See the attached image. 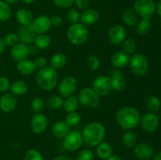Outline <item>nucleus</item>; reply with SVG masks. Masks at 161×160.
Segmentation results:
<instances>
[{"instance_id":"obj_30","label":"nucleus","mask_w":161,"mask_h":160,"mask_svg":"<svg viewBox=\"0 0 161 160\" xmlns=\"http://www.w3.org/2000/svg\"><path fill=\"white\" fill-rule=\"evenodd\" d=\"M79 102L78 98L76 96H70V97H67L65 100H64V104H63V108L64 109L69 112H72V111H75L79 107Z\"/></svg>"},{"instance_id":"obj_48","label":"nucleus","mask_w":161,"mask_h":160,"mask_svg":"<svg viewBox=\"0 0 161 160\" xmlns=\"http://www.w3.org/2000/svg\"><path fill=\"white\" fill-rule=\"evenodd\" d=\"M50 23L51 25L53 27H59L60 25H61L62 24V17L59 15H53L51 17H50Z\"/></svg>"},{"instance_id":"obj_31","label":"nucleus","mask_w":161,"mask_h":160,"mask_svg":"<svg viewBox=\"0 0 161 160\" xmlns=\"http://www.w3.org/2000/svg\"><path fill=\"white\" fill-rule=\"evenodd\" d=\"M51 42L50 36L46 34H41L36 35L34 41V44L39 50H46L48 48Z\"/></svg>"},{"instance_id":"obj_47","label":"nucleus","mask_w":161,"mask_h":160,"mask_svg":"<svg viewBox=\"0 0 161 160\" xmlns=\"http://www.w3.org/2000/svg\"><path fill=\"white\" fill-rule=\"evenodd\" d=\"M34 64L36 65V68L41 69L42 67H45L47 64V60L45 56H39L36 58L34 61Z\"/></svg>"},{"instance_id":"obj_32","label":"nucleus","mask_w":161,"mask_h":160,"mask_svg":"<svg viewBox=\"0 0 161 160\" xmlns=\"http://www.w3.org/2000/svg\"><path fill=\"white\" fill-rule=\"evenodd\" d=\"M136 142L137 137L134 132L130 131V130H127L123 134L122 143L127 148H130V147H134L136 144Z\"/></svg>"},{"instance_id":"obj_1","label":"nucleus","mask_w":161,"mask_h":160,"mask_svg":"<svg viewBox=\"0 0 161 160\" xmlns=\"http://www.w3.org/2000/svg\"><path fill=\"white\" fill-rule=\"evenodd\" d=\"M140 119L139 112L133 107H124L116 111V122L124 130H130L135 129L139 124Z\"/></svg>"},{"instance_id":"obj_49","label":"nucleus","mask_w":161,"mask_h":160,"mask_svg":"<svg viewBox=\"0 0 161 160\" xmlns=\"http://www.w3.org/2000/svg\"><path fill=\"white\" fill-rule=\"evenodd\" d=\"M28 50H29L30 54L34 55V54H36V53H37L38 50H39V49H38V47L36 46L35 44L33 45V43H32V44H30V45H28Z\"/></svg>"},{"instance_id":"obj_11","label":"nucleus","mask_w":161,"mask_h":160,"mask_svg":"<svg viewBox=\"0 0 161 160\" xmlns=\"http://www.w3.org/2000/svg\"><path fill=\"white\" fill-rule=\"evenodd\" d=\"M140 123L145 131L153 133L158 128L160 118L156 113L148 112L140 119Z\"/></svg>"},{"instance_id":"obj_41","label":"nucleus","mask_w":161,"mask_h":160,"mask_svg":"<svg viewBox=\"0 0 161 160\" xmlns=\"http://www.w3.org/2000/svg\"><path fill=\"white\" fill-rule=\"evenodd\" d=\"M101 61L96 55H91L87 59V65L92 71H96L99 68Z\"/></svg>"},{"instance_id":"obj_45","label":"nucleus","mask_w":161,"mask_h":160,"mask_svg":"<svg viewBox=\"0 0 161 160\" xmlns=\"http://www.w3.org/2000/svg\"><path fill=\"white\" fill-rule=\"evenodd\" d=\"M10 82L6 77L0 78V92L6 93L10 88Z\"/></svg>"},{"instance_id":"obj_14","label":"nucleus","mask_w":161,"mask_h":160,"mask_svg":"<svg viewBox=\"0 0 161 160\" xmlns=\"http://www.w3.org/2000/svg\"><path fill=\"white\" fill-rule=\"evenodd\" d=\"M127 32L122 25H115L108 33V41L113 45H119L126 39Z\"/></svg>"},{"instance_id":"obj_46","label":"nucleus","mask_w":161,"mask_h":160,"mask_svg":"<svg viewBox=\"0 0 161 160\" xmlns=\"http://www.w3.org/2000/svg\"><path fill=\"white\" fill-rule=\"evenodd\" d=\"M74 3L78 9H82V10H86L89 9L90 5H91L90 0H74Z\"/></svg>"},{"instance_id":"obj_17","label":"nucleus","mask_w":161,"mask_h":160,"mask_svg":"<svg viewBox=\"0 0 161 160\" xmlns=\"http://www.w3.org/2000/svg\"><path fill=\"white\" fill-rule=\"evenodd\" d=\"M29 54L28 45L22 43V42H18V43L16 44L15 45L12 47L10 50L11 56L14 59V61H15L17 63L20 61L27 59Z\"/></svg>"},{"instance_id":"obj_24","label":"nucleus","mask_w":161,"mask_h":160,"mask_svg":"<svg viewBox=\"0 0 161 160\" xmlns=\"http://www.w3.org/2000/svg\"><path fill=\"white\" fill-rule=\"evenodd\" d=\"M17 71L23 75H30L34 73L36 70V67L34 61L28 59H25L17 63Z\"/></svg>"},{"instance_id":"obj_50","label":"nucleus","mask_w":161,"mask_h":160,"mask_svg":"<svg viewBox=\"0 0 161 160\" xmlns=\"http://www.w3.org/2000/svg\"><path fill=\"white\" fill-rule=\"evenodd\" d=\"M6 45L4 42V39H0V55L3 54L4 51L6 50Z\"/></svg>"},{"instance_id":"obj_43","label":"nucleus","mask_w":161,"mask_h":160,"mask_svg":"<svg viewBox=\"0 0 161 160\" xmlns=\"http://www.w3.org/2000/svg\"><path fill=\"white\" fill-rule=\"evenodd\" d=\"M18 36L15 33H9L5 36L4 42L8 46H14L16 44L18 43Z\"/></svg>"},{"instance_id":"obj_2","label":"nucleus","mask_w":161,"mask_h":160,"mask_svg":"<svg viewBox=\"0 0 161 160\" xmlns=\"http://www.w3.org/2000/svg\"><path fill=\"white\" fill-rule=\"evenodd\" d=\"M105 135V126L103 124L98 122H93L86 125L82 133L83 141L92 147L98 145L102 142Z\"/></svg>"},{"instance_id":"obj_21","label":"nucleus","mask_w":161,"mask_h":160,"mask_svg":"<svg viewBox=\"0 0 161 160\" xmlns=\"http://www.w3.org/2000/svg\"><path fill=\"white\" fill-rule=\"evenodd\" d=\"M110 78H111L112 89H114L116 91H121L125 88V78L123 77V74L119 71V69L113 71V73L111 74Z\"/></svg>"},{"instance_id":"obj_55","label":"nucleus","mask_w":161,"mask_h":160,"mask_svg":"<svg viewBox=\"0 0 161 160\" xmlns=\"http://www.w3.org/2000/svg\"><path fill=\"white\" fill-rule=\"evenodd\" d=\"M3 1H5L6 3H7L8 4H9V5L10 4L14 5V4H16V3H18L20 0H3Z\"/></svg>"},{"instance_id":"obj_5","label":"nucleus","mask_w":161,"mask_h":160,"mask_svg":"<svg viewBox=\"0 0 161 160\" xmlns=\"http://www.w3.org/2000/svg\"><path fill=\"white\" fill-rule=\"evenodd\" d=\"M77 98L83 106L89 108H97L101 103L100 97L94 92L92 88L85 87L80 89Z\"/></svg>"},{"instance_id":"obj_52","label":"nucleus","mask_w":161,"mask_h":160,"mask_svg":"<svg viewBox=\"0 0 161 160\" xmlns=\"http://www.w3.org/2000/svg\"><path fill=\"white\" fill-rule=\"evenodd\" d=\"M156 9H157V12L158 13V15L161 17V0H159L157 4L156 5Z\"/></svg>"},{"instance_id":"obj_15","label":"nucleus","mask_w":161,"mask_h":160,"mask_svg":"<svg viewBox=\"0 0 161 160\" xmlns=\"http://www.w3.org/2000/svg\"><path fill=\"white\" fill-rule=\"evenodd\" d=\"M18 39L20 42L26 45L34 43V41L36 37V33L33 30L31 25H26V26H20L17 32Z\"/></svg>"},{"instance_id":"obj_26","label":"nucleus","mask_w":161,"mask_h":160,"mask_svg":"<svg viewBox=\"0 0 161 160\" xmlns=\"http://www.w3.org/2000/svg\"><path fill=\"white\" fill-rule=\"evenodd\" d=\"M96 153L98 158L101 159L105 160L108 157L113 155V147L108 142H101L98 145H97Z\"/></svg>"},{"instance_id":"obj_13","label":"nucleus","mask_w":161,"mask_h":160,"mask_svg":"<svg viewBox=\"0 0 161 160\" xmlns=\"http://www.w3.org/2000/svg\"><path fill=\"white\" fill-rule=\"evenodd\" d=\"M31 27L36 35L46 34L52 27L50 17L46 15L39 16L36 19H34L31 24Z\"/></svg>"},{"instance_id":"obj_29","label":"nucleus","mask_w":161,"mask_h":160,"mask_svg":"<svg viewBox=\"0 0 161 160\" xmlns=\"http://www.w3.org/2000/svg\"><path fill=\"white\" fill-rule=\"evenodd\" d=\"M150 28L151 23L149 19L142 18L136 24L135 31L138 35H145L149 33V31H150Z\"/></svg>"},{"instance_id":"obj_42","label":"nucleus","mask_w":161,"mask_h":160,"mask_svg":"<svg viewBox=\"0 0 161 160\" xmlns=\"http://www.w3.org/2000/svg\"><path fill=\"white\" fill-rule=\"evenodd\" d=\"M94 158V153L91 150L84 149L79 152L75 160H93Z\"/></svg>"},{"instance_id":"obj_23","label":"nucleus","mask_w":161,"mask_h":160,"mask_svg":"<svg viewBox=\"0 0 161 160\" xmlns=\"http://www.w3.org/2000/svg\"><path fill=\"white\" fill-rule=\"evenodd\" d=\"M70 131V125L65 121H58L52 127V133L57 138H64Z\"/></svg>"},{"instance_id":"obj_25","label":"nucleus","mask_w":161,"mask_h":160,"mask_svg":"<svg viewBox=\"0 0 161 160\" xmlns=\"http://www.w3.org/2000/svg\"><path fill=\"white\" fill-rule=\"evenodd\" d=\"M122 19L127 26H135L138 23V15L134 9L127 8L123 12Z\"/></svg>"},{"instance_id":"obj_22","label":"nucleus","mask_w":161,"mask_h":160,"mask_svg":"<svg viewBox=\"0 0 161 160\" xmlns=\"http://www.w3.org/2000/svg\"><path fill=\"white\" fill-rule=\"evenodd\" d=\"M16 19L17 22L21 26H26V25H31L34 20L33 14L29 9L21 8L18 9L16 13Z\"/></svg>"},{"instance_id":"obj_27","label":"nucleus","mask_w":161,"mask_h":160,"mask_svg":"<svg viewBox=\"0 0 161 160\" xmlns=\"http://www.w3.org/2000/svg\"><path fill=\"white\" fill-rule=\"evenodd\" d=\"M67 64V57L62 53H57L50 59V65L55 70L61 69Z\"/></svg>"},{"instance_id":"obj_38","label":"nucleus","mask_w":161,"mask_h":160,"mask_svg":"<svg viewBox=\"0 0 161 160\" xmlns=\"http://www.w3.org/2000/svg\"><path fill=\"white\" fill-rule=\"evenodd\" d=\"M44 102L41 97H36L32 99L31 102V109L35 114L40 113V111L43 109Z\"/></svg>"},{"instance_id":"obj_20","label":"nucleus","mask_w":161,"mask_h":160,"mask_svg":"<svg viewBox=\"0 0 161 160\" xmlns=\"http://www.w3.org/2000/svg\"><path fill=\"white\" fill-rule=\"evenodd\" d=\"M82 24L86 26L94 24L99 20V13L95 9H87L83 11L80 15Z\"/></svg>"},{"instance_id":"obj_33","label":"nucleus","mask_w":161,"mask_h":160,"mask_svg":"<svg viewBox=\"0 0 161 160\" xmlns=\"http://www.w3.org/2000/svg\"><path fill=\"white\" fill-rule=\"evenodd\" d=\"M64 100L61 96L53 95L49 97L47 100V105L52 110H58L63 107Z\"/></svg>"},{"instance_id":"obj_58","label":"nucleus","mask_w":161,"mask_h":160,"mask_svg":"<svg viewBox=\"0 0 161 160\" xmlns=\"http://www.w3.org/2000/svg\"><path fill=\"white\" fill-rule=\"evenodd\" d=\"M147 160H149V159H147Z\"/></svg>"},{"instance_id":"obj_56","label":"nucleus","mask_w":161,"mask_h":160,"mask_svg":"<svg viewBox=\"0 0 161 160\" xmlns=\"http://www.w3.org/2000/svg\"><path fill=\"white\" fill-rule=\"evenodd\" d=\"M22 2H23L24 3H25V4H31V3H34L36 0H21Z\"/></svg>"},{"instance_id":"obj_18","label":"nucleus","mask_w":161,"mask_h":160,"mask_svg":"<svg viewBox=\"0 0 161 160\" xmlns=\"http://www.w3.org/2000/svg\"><path fill=\"white\" fill-rule=\"evenodd\" d=\"M130 60V55L123 50H119L113 53L111 57V64L116 69H122L128 65Z\"/></svg>"},{"instance_id":"obj_54","label":"nucleus","mask_w":161,"mask_h":160,"mask_svg":"<svg viewBox=\"0 0 161 160\" xmlns=\"http://www.w3.org/2000/svg\"><path fill=\"white\" fill-rule=\"evenodd\" d=\"M153 160H161V152H158L153 155Z\"/></svg>"},{"instance_id":"obj_40","label":"nucleus","mask_w":161,"mask_h":160,"mask_svg":"<svg viewBox=\"0 0 161 160\" xmlns=\"http://www.w3.org/2000/svg\"><path fill=\"white\" fill-rule=\"evenodd\" d=\"M25 160H44L40 152L36 149H29L25 153Z\"/></svg>"},{"instance_id":"obj_57","label":"nucleus","mask_w":161,"mask_h":160,"mask_svg":"<svg viewBox=\"0 0 161 160\" xmlns=\"http://www.w3.org/2000/svg\"><path fill=\"white\" fill-rule=\"evenodd\" d=\"M1 27H2V25H1V22H0V28H1Z\"/></svg>"},{"instance_id":"obj_39","label":"nucleus","mask_w":161,"mask_h":160,"mask_svg":"<svg viewBox=\"0 0 161 160\" xmlns=\"http://www.w3.org/2000/svg\"><path fill=\"white\" fill-rule=\"evenodd\" d=\"M66 18L69 23L73 24L79 23V20H80V14L77 9H71L68 11L66 14Z\"/></svg>"},{"instance_id":"obj_19","label":"nucleus","mask_w":161,"mask_h":160,"mask_svg":"<svg viewBox=\"0 0 161 160\" xmlns=\"http://www.w3.org/2000/svg\"><path fill=\"white\" fill-rule=\"evenodd\" d=\"M135 156L141 160L149 159L153 155V149L146 143H138L134 148Z\"/></svg>"},{"instance_id":"obj_35","label":"nucleus","mask_w":161,"mask_h":160,"mask_svg":"<svg viewBox=\"0 0 161 160\" xmlns=\"http://www.w3.org/2000/svg\"><path fill=\"white\" fill-rule=\"evenodd\" d=\"M146 107L151 112H157L160 109V100L156 96H149L146 99Z\"/></svg>"},{"instance_id":"obj_36","label":"nucleus","mask_w":161,"mask_h":160,"mask_svg":"<svg viewBox=\"0 0 161 160\" xmlns=\"http://www.w3.org/2000/svg\"><path fill=\"white\" fill-rule=\"evenodd\" d=\"M121 45H122L123 51H124L129 55L134 54L137 50L136 42L132 39H125L123 41Z\"/></svg>"},{"instance_id":"obj_44","label":"nucleus","mask_w":161,"mask_h":160,"mask_svg":"<svg viewBox=\"0 0 161 160\" xmlns=\"http://www.w3.org/2000/svg\"><path fill=\"white\" fill-rule=\"evenodd\" d=\"M55 6L61 9L69 8L74 3V0H53Z\"/></svg>"},{"instance_id":"obj_10","label":"nucleus","mask_w":161,"mask_h":160,"mask_svg":"<svg viewBox=\"0 0 161 160\" xmlns=\"http://www.w3.org/2000/svg\"><path fill=\"white\" fill-rule=\"evenodd\" d=\"M78 86V83L75 77L67 76L63 78L58 86V91L62 97H69L72 96Z\"/></svg>"},{"instance_id":"obj_34","label":"nucleus","mask_w":161,"mask_h":160,"mask_svg":"<svg viewBox=\"0 0 161 160\" xmlns=\"http://www.w3.org/2000/svg\"><path fill=\"white\" fill-rule=\"evenodd\" d=\"M12 10L9 4L3 0H0V22L6 21L9 19Z\"/></svg>"},{"instance_id":"obj_9","label":"nucleus","mask_w":161,"mask_h":160,"mask_svg":"<svg viewBox=\"0 0 161 160\" xmlns=\"http://www.w3.org/2000/svg\"><path fill=\"white\" fill-rule=\"evenodd\" d=\"M92 89L99 97L106 96L111 92V78L108 76L101 75L94 78L92 83Z\"/></svg>"},{"instance_id":"obj_7","label":"nucleus","mask_w":161,"mask_h":160,"mask_svg":"<svg viewBox=\"0 0 161 160\" xmlns=\"http://www.w3.org/2000/svg\"><path fill=\"white\" fill-rule=\"evenodd\" d=\"M134 9L142 18L150 19L156 11V4L153 0H136Z\"/></svg>"},{"instance_id":"obj_12","label":"nucleus","mask_w":161,"mask_h":160,"mask_svg":"<svg viewBox=\"0 0 161 160\" xmlns=\"http://www.w3.org/2000/svg\"><path fill=\"white\" fill-rule=\"evenodd\" d=\"M48 119L42 113H36L32 116L30 122V128L36 134H41L47 130Z\"/></svg>"},{"instance_id":"obj_37","label":"nucleus","mask_w":161,"mask_h":160,"mask_svg":"<svg viewBox=\"0 0 161 160\" xmlns=\"http://www.w3.org/2000/svg\"><path fill=\"white\" fill-rule=\"evenodd\" d=\"M81 119V116L76 111H72V112H69L66 115L65 122L69 124L70 126H75V125H78Z\"/></svg>"},{"instance_id":"obj_6","label":"nucleus","mask_w":161,"mask_h":160,"mask_svg":"<svg viewBox=\"0 0 161 160\" xmlns=\"http://www.w3.org/2000/svg\"><path fill=\"white\" fill-rule=\"evenodd\" d=\"M129 65L131 72L136 76H143L149 70V61L142 53L133 55L130 57Z\"/></svg>"},{"instance_id":"obj_16","label":"nucleus","mask_w":161,"mask_h":160,"mask_svg":"<svg viewBox=\"0 0 161 160\" xmlns=\"http://www.w3.org/2000/svg\"><path fill=\"white\" fill-rule=\"evenodd\" d=\"M17 105V100L15 95L9 93H5L0 98V109L5 113H10Z\"/></svg>"},{"instance_id":"obj_51","label":"nucleus","mask_w":161,"mask_h":160,"mask_svg":"<svg viewBox=\"0 0 161 160\" xmlns=\"http://www.w3.org/2000/svg\"><path fill=\"white\" fill-rule=\"evenodd\" d=\"M53 160H73L72 158H70L68 155H59L53 158Z\"/></svg>"},{"instance_id":"obj_28","label":"nucleus","mask_w":161,"mask_h":160,"mask_svg":"<svg viewBox=\"0 0 161 160\" xmlns=\"http://www.w3.org/2000/svg\"><path fill=\"white\" fill-rule=\"evenodd\" d=\"M10 90L15 96H22L26 93L28 90V86L25 82L17 80L10 85Z\"/></svg>"},{"instance_id":"obj_4","label":"nucleus","mask_w":161,"mask_h":160,"mask_svg":"<svg viewBox=\"0 0 161 160\" xmlns=\"http://www.w3.org/2000/svg\"><path fill=\"white\" fill-rule=\"evenodd\" d=\"M89 36V31L83 24H73L67 31V39L75 45H80L86 42Z\"/></svg>"},{"instance_id":"obj_3","label":"nucleus","mask_w":161,"mask_h":160,"mask_svg":"<svg viewBox=\"0 0 161 160\" xmlns=\"http://www.w3.org/2000/svg\"><path fill=\"white\" fill-rule=\"evenodd\" d=\"M58 76L57 70L51 67H47L39 69L36 74V83L42 89L50 91L55 88L58 83Z\"/></svg>"},{"instance_id":"obj_8","label":"nucleus","mask_w":161,"mask_h":160,"mask_svg":"<svg viewBox=\"0 0 161 160\" xmlns=\"http://www.w3.org/2000/svg\"><path fill=\"white\" fill-rule=\"evenodd\" d=\"M83 142L82 133L78 131H69L63 138V147L69 152H75L80 148Z\"/></svg>"},{"instance_id":"obj_53","label":"nucleus","mask_w":161,"mask_h":160,"mask_svg":"<svg viewBox=\"0 0 161 160\" xmlns=\"http://www.w3.org/2000/svg\"><path fill=\"white\" fill-rule=\"evenodd\" d=\"M105 160H121V158L119 155H112L111 156H109L108 158H106Z\"/></svg>"}]
</instances>
